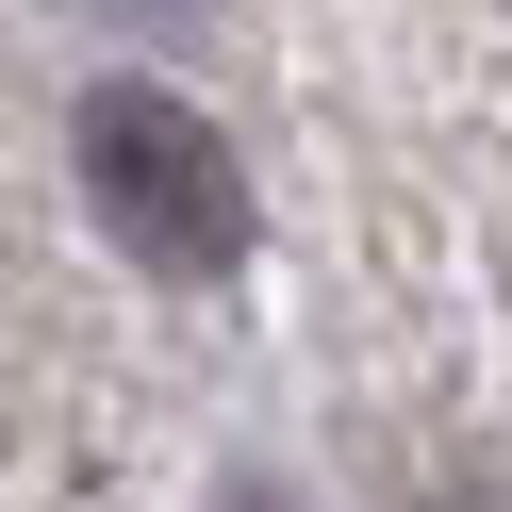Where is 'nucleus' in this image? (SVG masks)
Instances as JSON below:
<instances>
[{"mask_svg":"<svg viewBox=\"0 0 512 512\" xmlns=\"http://www.w3.org/2000/svg\"><path fill=\"white\" fill-rule=\"evenodd\" d=\"M83 199H100V232L133 248V265H166V281H215L248 248L232 133H215L199 100H166V83H100V100H83Z\"/></svg>","mask_w":512,"mask_h":512,"instance_id":"nucleus-1","label":"nucleus"}]
</instances>
